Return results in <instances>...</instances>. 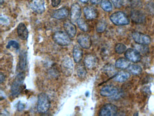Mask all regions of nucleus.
I'll return each instance as SVG.
<instances>
[{
    "label": "nucleus",
    "instance_id": "2f4dec72",
    "mask_svg": "<svg viewBox=\"0 0 154 116\" xmlns=\"http://www.w3.org/2000/svg\"><path fill=\"white\" fill-rule=\"evenodd\" d=\"M1 23L3 25H7L9 24V20L5 16H1Z\"/></svg>",
    "mask_w": 154,
    "mask_h": 116
},
{
    "label": "nucleus",
    "instance_id": "c9c22d12",
    "mask_svg": "<svg viewBox=\"0 0 154 116\" xmlns=\"http://www.w3.org/2000/svg\"><path fill=\"white\" fill-rule=\"evenodd\" d=\"M24 108H25V106H24L23 104H21V103H20L19 104L18 107V109L19 110L22 111L24 109Z\"/></svg>",
    "mask_w": 154,
    "mask_h": 116
},
{
    "label": "nucleus",
    "instance_id": "1a4fd4ad",
    "mask_svg": "<svg viewBox=\"0 0 154 116\" xmlns=\"http://www.w3.org/2000/svg\"><path fill=\"white\" fill-rule=\"evenodd\" d=\"M30 7L35 12L38 14H42L45 11L44 0H32Z\"/></svg>",
    "mask_w": 154,
    "mask_h": 116
},
{
    "label": "nucleus",
    "instance_id": "a878e982",
    "mask_svg": "<svg viewBox=\"0 0 154 116\" xmlns=\"http://www.w3.org/2000/svg\"><path fill=\"white\" fill-rule=\"evenodd\" d=\"M100 6L103 10L106 12H110L113 9L112 4L108 0H101Z\"/></svg>",
    "mask_w": 154,
    "mask_h": 116
},
{
    "label": "nucleus",
    "instance_id": "4468645a",
    "mask_svg": "<svg viewBox=\"0 0 154 116\" xmlns=\"http://www.w3.org/2000/svg\"><path fill=\"white\" fill-rule=\"evenodd\" d=\"M66 32L71 38H74L77 33V27L70 20H67L63 24Z\"/></svg>",
    "mask_w": 154,
    "mask_h": 116
},
{
    "label": "nucleus",
    "instance_id": "423d86ee",
    "mask_svg": "<svg viewBox=\"0 0 154 116\" xmlns=\"http://www.w3.org/2000/svg\"><path fill=\"white\" fill-rule=\"evenodd\" d=\"M118 107L112 104H108L104 105L99 111L100 116H116L118 113Z\"/></svg>",
    "mask_w": 154,
    "mask_h": 116
},
{
    "label": "nucleus",
    "instance_id": "b1692460",
    "mask_svg": "<svg viewBox=\"0 0 154 116\" xmlns=\"http://www.w3.org/2000/svg\"><path fill=\"white\" fill-rule=\"evenodd\" d=\"M86 67L84 64H80L77 65V74L78 77L80 79H84L86 77L87 74V71H86Z\"/></svg>",
    "mask_w": 154,
    "mask_h": 116
},
{
    "label": "nucleus",
    "instance_id": "6ab92c4d",
    "mask_svg": "<svg viewBox=\"0 0 154 116\" xmlns=\"http://www.w3.org/2000/svg\"><path fill=\"white\" fill-rule=\"evenodd\" d=\"M130 76V74L129 72H127L123 70L117 73L116 75L114 76V80L115 81L118 82H124L128 80Z\"/></svg>",
    "mask_w": 154,
    "mask_h": 116
},
{
    "label": "nucleus",
    "instance_id": "5701e85b",
    "mask_svg": "<svg viewBox=\"0 0 154 116\" xmlns=\"http://www.w3.org/2000/svg\"><path fill=\"white\" fill-rule=\"evenodd\" d=\"M127 69L129 73L134 75H139L142 71L140 66L136 64H130Z\"/></svg>",
    "mask_w": 154,
    "mask_h": 116
},
{
    "label": "nucleus",
    "instance_id": "ddd939ff",
    "mask_svg": "<svg viewBox=\"0 0 154 116\" xmlns=\"http://www.w3.org/2000/svg\"><path fill=\"white\" fill-rule=\"evenodd\" d=\"M118 89L114 86L109 85L105 86L100 90L101 95L103 97H113L118 93Z\"/></svg>",
    "mask_w": 154,
    "mask_h": 116
},
{
    "label": "nucleus",
    "instance_id": "20e7f679",
    "mask_svg": "<svg viewBox=\"0 0 154 116\" xmlns=\"http://www.w3.org/2000/svg\"><path fill=\"white\" fill-rule=\"evenodd\" d=\"M110 19L115 25H127L129 23V19L123 12H118L113 13L110 16Z\"/></svg>",
    "mask_w": 154,
    "mask_h": 116
},
{
    "label": "nucleus",
    "instance_id": "c85d7f7f",
    "mask_svg": "<svg viewBox=\"0 0 154 116\" xmlns=\"http://www.w3.org/2000/svg\"><path fill=\"white\" fill-rule=\"evenodd\" d=\"M126 50V46L123 44L119 43L115 47V51L117 54H122Z\"/></svg>",
    "mask_w": 154,
    "mask_h": 116
},
{
    "label": "nucleus",
    "instance_id": "72a5a7b5",
    "mask_svg": "<svg viewBox=\"0 0 154 116\" xmlns=\"http://www.w3.org/2000/svg\"><path fill=\"white\" fill-rule=\"evenodd\" d=\"M101 0H90V2L92 4L96 5L100 3Z\"/></svg>",
    "mask_w": 154,
    "mask_h": 116
},
{
    "label": "nucleus",
    "instance_id": "e433bc0d",
    "mask_svg": "<svg viewBox=\"0 0 154 116\" xmlns=\"http://www.w3.org/2000/svg\"><path fill=\"white\" fill-rule=\"evenodd\" d=\"M89 1V0H80V2H82V3H87Z\"/></svg>",
    "mask_w": 154,
    "mask_h": 116
},
{
    "label": "nucleus",
    "instance_id": "c756f323",
    "mask_svg": "<svg viewBox=\"0 0 154 116\" xmlns=\"http://www.w3.org/2000/svg\"><path fill=\"white\" fill-rule=\"evenodd\" d=\"M11 47L14 48L16 50H18L19 49L20 45L15 40H11L8 43L7 45V49H9Z\"/></svg>",
    "mask_w": 154,
    "mask_h": 116
},
{
    "label": "nucleus",
    "instance_id": "f03ea898",
    "mask_svg": "<svg viewBox=\"0 0 154 116\" xmlns=\"http://www.w3.org/2000/svg\"><path fill=\"white\" fill-rule=\"evenodd\" d=\"M50 102L49 98L45 93H40L38 97L37 110L39 113H45L50 109Z\"/></svg>",
    "mask_w": 154,
    "mask_h": 116
},
{
    "label": "nucleus",
    "instance_id": "7c9ffc66",
    "mask_svg": "<svg viewBox=\"0 0 154 116\" xmlns=\"http://www.w3.org/2000/svg\"><path fill=\"white\" fill-rule=\"evenodd\" d=\"M114 7L117 8H120L123 4V0H111Z\"/></svg>",
    "mask_w": 154,
    "mask_h": 116
},
{
    "label": "nucleus",
    "instance_id": "39448f33",
    "mask_svg": "<svg viewBox=\"0 0 154 116\" xmlns=\"http://www.w3.org/2000/svg\"><path fill=\"white\" fill-rule=\"evenodd\" d=\"M61 68L63 74L66 76H71L73 72L74 66L72 59L69 57L66 56L62 61Z\"/></svg>",
    "mask_w": 154,
    "mask_h": 116
},
{
    "label": "nucleus",
    "instance_id": "4be33fe9",
    "mask_svg": "<svg viewBox=\"0 0 154 116\" xmlns=\"http://www.w3.org/2000/svg\"><path fill=\"white\" fill-rule=\"evenodd\" d=\"M132 19L133 21L137 23H141L144 20V15L142 13L139 11H135L132 12Z\"/></svg>",
    "mask_w": 154,
    "mask_h": 116
},
{
    "label": "nucleus",
    "instance_id": "bb28decb",
    "mask_svg": "<svg viewBox=\"0 0 154 116\" xmlns=\"http://www.w3.org/2000/svg\"><path fill=\"white\" fill-rule=\"evenodd\" d=\"M77 22L79 28L80 29L81 31L84 32L88 31V30H89V26L84 20L83 19L80 18Z\"/></svg>",
    "mask_w": 154,
    "mask_h": 116
},
{
    "label": "nucleus",
    "instance_id": "aec40b11",
    "mask_svg": "<svg viewBox=\"0 0 154 116\" xmlns=\"http://www.w3.org/2000/svg\"><path fill=\"white\" fill-rule=\"evenodd\" d=\"M130 64V61L127 59L120 58L117 60L115 63V67L117 68L121 69H126L128 68L129 65Z\"/></svg>",
    "mask_w": 154,
    "mask_h": 116
},
{
    "label": "nucleus",
    "instance_id": "393cba45",
    "mask_svg": "<svg viewBox=\"0 0 154 116\" xmlns=\"http://www.w3.org/2000/svg\"><path fill=\"white\" fill-rule=\"evenodd\" d=\"M104 72L107 74L108 76H112L113 75L115 76L117 73H116V70L112 64H108L105 65L103 68Z\"/></svg>",
    "mask_w": 154,
    "mask_h": 116
},
{
    "label": "nucleus",
    "instance_id": "a211bd4d",
    "mask_svg": "<svg viewBox=\"0 0 154 116\" xmlns=\"http://www.w3.org/2000/svg\"><path fill=\"white\" fill-rule=\"evenodd\" d=\"M85 16L87 20H92L96 18L97 13L95 9L93 7L88 6L84 8Z\"/></svg>",
    "mask_w": 154,
    "mask_h": 116
},
{
    "label": "nucleus",
    "instance_id": "f8f14e48",
    "mask_svg": "<svg viewBox=\"0 0 154 116\" xmlns=\"http://www.w3.org/2000/svg\"><path fill=\"white\" fill-rule=\"evenodd\" d=\"M125 56L129 61L132 62H138L141 61V56L140 53L135 49H128L126 51Z\"/></svg>",
    "mask_w": 154,
    "mask_h": 116
},
{
    "label": "nucleus",
    "instance_id": "473e14b6",
    "mask_svg": "<svg viewBox=\"0 0 154 116\" xmlns=\"http://www.w3.org/2000/svg\"><path fill=\"white\" fill-rule=\"evenodd\" d=\"M61 1V0H51V4L53 7H58Z\"/></svg>",
    "mask_w": 154,
    "mask_h": 116
},
{
    "label": "nucleus",
    "instance_id": "0eeeda50",
    "mask_svg": "<svg viewBox=\"0 0 154 116\" xmlns=\"http://www.w3.org/2000/svg\"><path fill=\"white\" fill-rule=\"evenodd\" d=\"M77 41L80 45L85 49L90 48L92 45L91 37L85 33L79 34L77 37Z\"/></svg>",
    "mask_w": 154,
    "mask_h": 116
},
{
    "label": "nucleus",
    "instance_id": "f704fd0d",
    "mask_svg": "<svg viewBox=\"0 0 154 116\" xmlns=\"http://www.w3.org/2000/svg\"><path fill=\"white\" fill-rule=\"evenodd\" d=\"M5 80V77L4 76V74L1 73V74H0V82H1V84H2Z\"/></svg>",
    "mask_w": 154,
    "mask_h": 116
},
{
    "label": "nucleus",
    "instance_id": "6e6552de",
    "mask_svg": "<svg viewBox=\"0 0 154 116\" xmlns=\"http://www.w3.org/2000/svg\"><path fill=\"white\" fill-rule=\"evenodd\" d=\"M132 37L135 42L139 44L147 45L151 42V39L149 36L142 33L135 32L132 33Z\"/></svg>",
    "mask_w": 154,
    "mask_h": 116
},
{
    "label": "nucleus",
    "instance_id": "f257e3e1",
    "mask_svg": "<svg viewBox=\"0 0 154 116\" xmlns=\"http://www.w3.org/2000/svg\"><path fill=\"white\" fill-rule=\"evenodd\" d=\"M25 78V74L21 72L17 75L14 79L11 86V92L13 97H17L21 92Z\"/></svg>",
    "mask_w": 154,
    "mask_h": 116
},
{
    "label": "nucleus",
    "instance_id": "f3484780",
    "mask_svg": "<svg viewBox=\"0 0 154 116\" xmlns=\"http://www.w3.org/2000/svg\"><path fill=\"white\" fill-rule=\"evenodd\" d=\"M81 46L76 45L73 49V57L76 63H79L83 58V51Z\"/></svg>",
    "mask_w": 154,
    "mask_h": 116
},
{
    "label": "nucleus",
    "instance_id": "dca6fc26",
    "mask_svg": "<svg viewBox=\"0 0 154 116\" xmlns=\"http://www.w3.org/2000/svg\"><path fill=\"white\" fill-rule=\"evenodd\" d=\"M17 34L20 39L27 40L29 36V32L25 24L23 23L19 24L17 27Z\"/></svg>",
    "mask_w": 154,
    "mask_h": 116
},
{
    "label": "nucleus",
    "instance_id": "cd10ccee",
    "mask_svg": "<svg viewBox=\"0 0 154 116\" xmlns=\"http://www.w3.org/2000/svg\"><path fill=\"white\" fill-rule=\"evenodd\" d=\"M107 28V24L104 21H100L97 24L96 29L97 31L99 33H103L105 31Z\"/></svg>",
    "mask_w": 154,
    "mask_h": 116
},
{
    "label": "nucleus",
    "instance_id": "412c9836",
    "mask_svg": "<svg viewBox=\"0 0 154 116\" xmlns=\"http://www.w3.org/2000/svg\"><path fill=\"white\" fill-rule=\"evenodd\" d=\"M27 55L25 51H22L20 54L19 61V69L21 71L25 70L26 65Z\"/></svg>",
    "mask_w": 154,
    "mask_h": 116
},
{
    "label": "nucleus",
    "instance_id": "4c0bfd02",
    "mask_svg": "<svg viewBox=\"0 0 154 116\" xmlns=\"http://www.w3.org/2000/svg\"><path fill=\"white\" fill-rule=\"evenodd\" d=\"M2 1H3V0H1V4H2Z\"/></svg>",
    "mask_w": 154,
    "mask_h": 116
},
{
    "label": "nucleus",
    "instance_id": "7ed1b4c3",
    "mask_svg": "<svg viewBox=\"0 0 154 116\" xmlns=\"http://www.w3.org/2000/svg\"><path fill=\"white\" fill-rule=\"evenodd\" d=\"M53 38L56 43L61 46H68L71 42V37L67 33L63 31L55 33Z\"/></svg>",
    "mask_w": 154,
    "mask_h": 116
},
{
    "label": "nucleus",
    "instance_id": "9d476101",
    "mask_svg": "<svg viewBox=\"0 0 154 116\" xmlns=\"http://www.w3.org/2000/svg\"><path fill=\"white\" fill-rule=\"evenodd\" d=\"M82 15V9L79 4L77 3H74L71 7L70 18L73 23L77 22L79 19Z\"/></svg>",
    "mask_w": 154,
    "mask_h": 116
},
{
    "label": "nucleus",
    "instance_id": "9b49d317",
    "mask_svg": "<svg viewBox=\"0 0 154 116\" xmlns=\"http://www.w3.org/2000/svg\"><path fill=\"white\" fill-rule=\"evenodd\" d=\"M98 58L95 55L92 54L87 55L84 60V64L86 68L89 69H93L98 64Z\"/></svg>",
    "mask_w": 154,
    "mask_h": 116
},
{
    "label": "nucleus",
    "instance_id": "2eb2a0df",
    "mask_svg": "<svg viewBox=\"0 0 154 116\" xmlns=\"http://www.w3.org/2000/svg\"><path fill=\"white\" fill-rule=\"evenodd\" d=\"M69 12L66 7L61 8L54 11L52 14V17L58 20H61L67 18L69 15Z\"/></svg>",
    "mask_w": 154,
    "mask_h": 116
}]
</instances>
